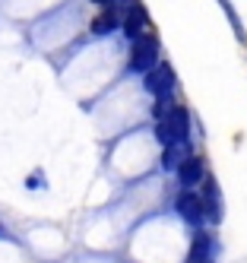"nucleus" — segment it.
<instances>
[{"mask_svg":"<svg viewBox=\"0 0 247 263\" xmlns=\"http://www.w3.org/2000/svg\"><path fill=\"white\" fill-rule=\"evenodd\" d=\"M187 130H190V118L184 108H171L168 115L156 124V137L159 143H178V140H187Z\"/></svg>","mask_w":247,"mask_h":263,"instance_id":"f257e3e1","label":"nucleus"},{"mask_svg":"<svg viewBox=\"0 0 247 263\" xmlns=\"http://www.w3.org/2000/svg\"><path fill=\"white\" fill-rule=\"evenodd\" d=\"M159 58V42L152 35H137L133 39V51H130V70L133 73H149L156 67Z\"/></svg>","mask_w":247,"mask_h":263,"instance_id":"f03ea898","label":"nucleus"},{"mask_svg":"<svg viewBox=\"0 0 247 263\" xmlns=\"http://www.w3.org/2000/svg\"><path fill=\"white\" fill-rule=\"evenodd\" d=\"M171 89H175V70H171L168 64H159L152 67L146 73V92H152V96H171Z\"/></svg>","mask_w":247,"mask_h":263,"instance_id":"7ed1b4c3","label":"nucleus"},{"mask_svg":"<svg viewBox=\"0 0 247 263\" xmlns=\"http://www.w3.org/2000/svg\"><path fill=\"white\" fill-rule=\"evenodd\" d=\"M178 213L190 222V225H200L203 222V216H206V206H203V200L197 197V194H190V191H184L181 197H178Z\"/></svg>","mask_w":247,"mask_h":263,"instance_id":"20e7f679","label":"nucleus"},{"mask_svg":"<svg viewBox=\"0 0 247 263\" xmlns=\"http://www.w3.org/2000/svg\"><path fill=\"white\" fill-rule=\"evenodd\" d=\"M190 159V149H187V140H178V143H168L165 146V156H162V165L168 168V172H171V168H175V172H178V168L184 165Z\"/></svg>","mask_w":247,"mask_h":263,"instance_id":"39448f33","label":"nucleus"},{"mask_svg":"<svg viewBox=\"0 0 247 263\" xmlns=\"http://www.w3.org/2000/svg\"><path fill=\"white\" fill-rule=\"evenodd\" d=\"M178 178H181V184H184V187H194L197 181H203V162L190 156V159L178 168Z\"/></svg>","mask_w":247,"mask_h":263,"instance_id":"423d86ee","label":"nucleus"},{"mask_svg":"<svg viewBox=\"0 0 247 263\" xmlns=\"http://www.w3.org/2000/svg\"><path fill=\"white\" fill-rule=\"evenodd\" d=\"M143 23H146V13H143L137 4H127V23H124V32L130 35V39H137L140 29H143Z\"/></svg>","mask_w":247,"mask_h":263,"instance_id":"0eeeda50","label":"nucleus"},{"mask_svg":"<svg viewBox=\"0 0 247 263\" xmlns=\"http://www.w3.org/2000/svg\"><path fill=\"white\" fill-rule=\"evenodd\" d=\"M209 248H213V241H209V235H197V238H194V248H190V257H187V263H206V257H209Z\"/></svg>","mask_w":247,"mask_h":263,"instance_id":"6e6552de","label":"nucleus"},{"mask_svg":"<svg viewBox=\"0 0 247 263\" xmlns=\"http://www.w3.org/2000/svg\"><path fill=\"white\" fill-rule=\"evenodd\" d=\"M114 29H118V16H114L111 10L102 13L99 20H92V32H95V35H108V32H114Z\"/></svg>","mask_w":247,"mask_h":263,"instance_id":"1a4fd4ad","label":"nucleus"},{"mask_svg":"<svg viewBox=\"0 0 247 263\" xmlns=\"http://www.w3.org/2000/svg\"><path fill=\"white\" fill-rule=\"evenodd\" d=\"M95 4H114V0H95Z\"/></svg>","mask_w":247,"mask_h":263,"instance_id":"9d476101","label":"nucleus"}]
</instances>
